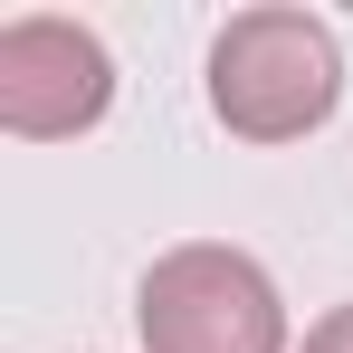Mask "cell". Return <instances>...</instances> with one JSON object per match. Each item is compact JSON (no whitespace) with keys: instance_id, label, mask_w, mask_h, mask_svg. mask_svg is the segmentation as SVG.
<instances>
[{"instance_id":"1","label":"cell","mask_w":353,"mask_h":353,"mask_svg":"<svg viewBox=\"0 0 353 353\" xmlns=\"http://www.w3.org/2000/svg\"><path fill=\"white\" fill-rule=\"evenodd\" d=\"M334 86H344L334 29L305 19V10H239L210 48V105L248 143H287L305 124H325Z\"/></svg>"},{"instance_id":"4","label":"cell","mask_w":353,"mask_h":353,"mask_svg":"<svg viewBox=\"0 0 353 353\" xmlns=\"http://www.w3.org/2000/svg\"><path fill=\"white\" fill-rule=\"evenodd\" d=\"M305 353H353V305H334V315L305 334Z\"/></svg>"},{"instance_id":"2","label":"cell","mask_w":353,"mask_h":353,"mask_svg":"<svg viewBox=\"0 0 353 353\" xmlns=\"http://www.w3.org/2000/svg\"><path fill=\"white\" fill-rule=\"evenodd\" d=\"M143 344L153 353H287V305L239 248H172L143 277Z\"/></svg>"},{"instance_id":"3","label":"cell","mask_w":353,"mask_h":353,"mask_svg":"<svg viewBox=\"0 0 353 353\" xmlns=\"http://www.w3.org/2000/svg\"><path fill=\"white\" fill-rule=\"evenodd\" d=\"M115 96V67L96 48V29L77 19H10L0 29V124L48 143V134H86Z\"/></svg>"}]
</instances>
